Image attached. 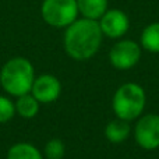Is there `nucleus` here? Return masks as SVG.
I'll list each match as a JSON object with an SVG mask.
<instances>
[{"instance_id": "f03ea898", "label": "nucleus", "mask_w": 159, "mask_h": 159, "mask_svg": "<svg viewBox=\"0 0 159 159\" xmlns=\"http://www.w3.org/2000/svg\"><path fill=\"white\" fill-rule=\"evenodd\" d=\"M35 81V69L25 57H13L0 70V85L8 95L18 98L30 93Z\"/></svg>"}, {"instance_id": "4468645a", "label": "nucleus", "mask_w": 159, "mask_h": 159, "mask_svg": "<svg viewBox=\"0 0 159 159\" xmlns=\"http://www.w3.org/2000/svg\"><path fill=\"white\" fill-rule=\"evenodd\" d=\"M66 155V145L60 138H50L43 148V157L46 159H63Z\"/></svg>"}, {"instance_id": "6e6552de", "label": "nucleus", "mask_w": 159, "mask_h": 159, "mask_svg": "<svg viewBox=\"0 0 159 159\" xmlns=\"http://www.w3.org/2000/svg\"><path fill=\"white\" fill-rule=\"evenodd\" d=\"M31 93L39 103H52L61 93V82L53 74H41L35 77Z\"/></svg>"}, {"instance_id": "f257e3e1", "label": "nucleus", "mask_w": 159, "mask_h": 159, "mask_svg": "<svg viewBox=\"0 0 159 159\" xmlns=\"http://www.w3.org/2000/svg\"><path fill=\"white\" fill-rule=\"evenodd\" d=\"M103 34L99 22L89 18H77L64 31L63 45L71 59L84 61L93 57L102 45Z\"/></svg>"}, {"instance_id": "f8f14e48", "label": "nucleus", "mask_w": 159, "mask_h": 159, "mask_svg": "<svg viewBox=\"0 0 159 159\" xmlns=\"http://www.w3.org/2000/svg\"><path fill=\"white\" fill-rule=\"evenodd\" d=\"M6 159H43V154L30 143H17L8 148Z\"/></svg>"}, {"instance_id": "7ed1b4c3", "label": "nucleus", "mask_w": 159, "mask_h": 159, "mask_svg": "<svg viewBox=\"0 0 159 159\" xmlns=\"http://www.w3.org/2000/svg\"><path fill=\"white\" fill-rule=\"evenodd\" d=\"M147 105V93L137 82H124L116 89L112 99V109L116 117L126 121L137 120L143 116Z\"/></svg>"}, {"instance_id": "0eeeda50", "label": "nucleus", "mask_w": 159, "mask_h": 159, "mask_svg": "<svg viewBox=\"0 0 159 159\" xmlns=\"http://www.w3.org/2000/svg\"><path fill=\"white\" fill-rule=\"evenodd\" d=\"M98 22L102 34L112 39H119L124 36L130 28V20L127 14L119 8L106 10V13L98 20Z\"/></svg>"}, {"instance_id": "9b49d317", "label": "nucleus", "mask_w": 159, "mask_h": 159, "mask_svg": "<svg viewBox=\"0 0 159 159\" xmlns=\"http://www.w3.org/2000/svg\"><path fill=\"white\" fill-rule=\"evenodd\" d=\"M14 105H16L17 115L21 116L22 119H28V120L35 117L39 113V107H41V103L36 101V98L31 92L18 96Z\"/></svg>"}, {"instance_id": "9d476101", "label": "nucleus", "mask_w": 159, "mask_h": 159, "mask_svg": "<svg viewBox=\"0 0 159 159\" xmlns=\"http://www.w3.org/2000/svg\"><path fill=\"white\" fill-rule=\"evenodd\" d=\"M78 13L84 18L98 21L107 10V0H77Z\"/></svg>"}, {"instance_id": "423d86ee", "label": "nucleus", "mask_w": 159, "mask_h": 159, "mask_svg": "<svg viewBox=\"0 0 159 159\" xmlns=\"http://www.w3.org/2000/svg\"><path fill=\"white\" fill-rule=\"evenodd\" d=\"M141 46L131 39H121L112 46L109 61L117 70H130L140 61Z\"/></svg>"}, {"instance_id": "2eb2a0df", "label": "nucleus", "mask_w": 159, "mask_h": 159, "mask_svg": "<svg viewBox=\"0 0 159 159\" xmlns=\"http://www.w3.org/2000/svg\"><path fill=\"white\" fill-rule=\"evenodd\" d=\"M16 116V105L8 96L0 95V123H7Z\"/></svg>"}, {"instance_id": "1a4fd4ad", "label": "nucleus", "mask_w": 159, "mask_h": 159, "mask_svg": "<svg viewBox=\"0 0 159 159\" xmlns=\"http://www.w3.org/2000/svg\"><path fill=\"white\" fill-rule=\"evenodd\" d=\"M131 134V126L130 121H126L123 119H113L105 127V137L112 144H121L127 140Z\"/></svg>"}, {"instance_id": "20e7f679", "label": "nucleus", "mask_w": 159, "mask_h": 159, "mask_svg": "<svg viewBox=\"0 0 159 159\" xmlns=\"http://www.w3.org/2000/svg\"><path fill=\"white\" fill-rule=\"evenodd\" d=\"M41 14L48 25L55 28H67L77 20V0H43Z\"/></svg>"}, {"instance_id": "ddd939ff", "label": "nucleus", "mask_w": 159, "mask_h": 159, "mask_svg": "<svg viewBox=\"0 0 159 159\" xmlns=\"http://www.w3.org/2000/svg\"><path fill=\"white\" fill-rule=\"evenodd\" d=\"M141 46L151 53H159V22H152L143 30Z\"/></svg>"}, {"instance_id": "39448f33", "label": "nucleus", "mask_w": 159, "mask_h": 159, "mask_svg": "<svg viewBox=\"0 0 159 159\" xmlns=\"http://www.w3.org/2000/svg\"><path fill=\"white\" fill-rule=\"evenodd\" d=\"M134 138L137 144L145 151L159 148V115L147 113L137 119L134 129Z\"/></svg>"}]
</instances>
